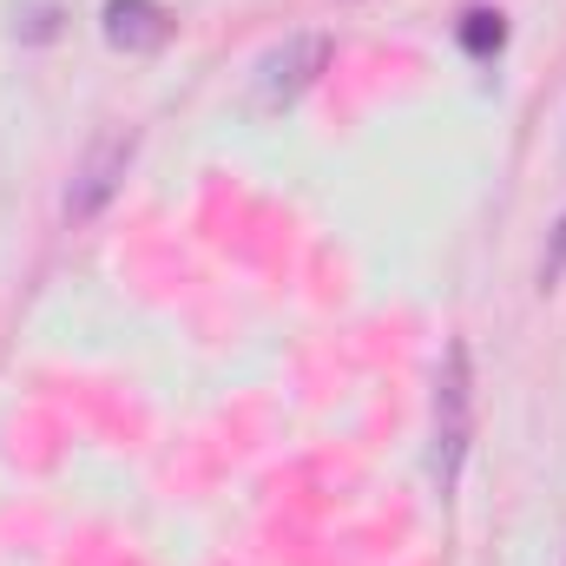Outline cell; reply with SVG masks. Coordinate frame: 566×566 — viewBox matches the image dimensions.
Returning a JSON list of instances; mask_svg holds the SVG:
<instances>
[{"label":"cell","instance_id":"1","mask_svg":"<svg viewBox=\"0 0 566 566\" xmlns=\"http://www.w3.org/2000/svg\"><path fill=\"white\" fill-rule=\"evenodd\" d=\"M474 448V363H468V343L454 336L448 356H441V376H434V488L454 494L461 481V461Z\"/></svg>","mask_w":566,"mask_h":566},{"label":"cell","instance_id":"2","mask_svg":"<svg viewBox=\"0 0 566 566\" xmlns=\"http://www.w3.org/2000/svg\"><path fill=\"white\" fill-rule=\"evenodd\" d=\"M133 158H139V133H133V126H106L99 139L86 145V158L73 165V185H66V218H73V224L99 218V211L119 198V185H126Z\"/></svg>","mask_w":566,"mask_h":566},{"label":"cell","instance_id":"3","mask_svg":"<svg viewBox=\"0 0 566 566\" xmlns=\"http://www.w3.org/2000/svg\"><path fill=\"white\" fill-rule=\"evenodd\" d=\"M329 33H296V40H283L277 53H264V66H258V106H296L323 73H329Z\"/></svg>","mask_w":566,"mask_h":566},{"label":"cell","instance_id":"4","mask_svg":"<svg viewBox=\"0 0 566 566\" xmlns=\"http://www.w3.org/2000/svg\"><path fill=\"white\" fill-rule=\"evenodd\" d=\"M99 33H106V46L113 53H165L171 46V33H178V13L165 7V0H106L99 7Z\"/></svg>","mask_w":566,"mask_h":566},{"label":"cell","instance_id":"5","mask_svg":"<svg viewBox=\"0 0 566 566\" xmlns=\"http://www.w3.org/2000/svg\"><path fill=\"white\" fill-rule=\"evenodd\" d=\"M461 46H468L474 60L501 53V46H507V20H501V13H488V7H474V13L461 20Z\"/></svg>","mask_w":566,"mask_h":566},{"label":"cell","instance_id":"6","mask_svg":"<svg viewBox=\"0 0 566 566\" xmlns=\"http://www.w3.org/2000/svg\"><path fill=\"white\" fill-rule=\"evenodd\" d=\"M560 277H566V211L554 218V238H547V251H541V296L560 290Z\"/></svg>","mask_w":566,"mask_h":566},{"label":"cell","instance_id":"7","mask_svg":"<svg viewBox=\"0 0 566 566\" xmlns=\"http://www.w3.org/2000/svg\"><path fill=\"white\" fill-rule=\"evenodd\" d=\"M53 33H60V7H33L20 27V40H53Z\"/></svg>","mask_w":566,"mask_h":566}]
</instances>
